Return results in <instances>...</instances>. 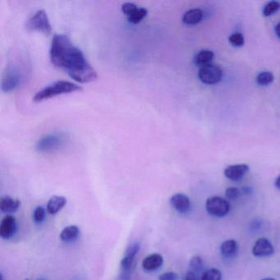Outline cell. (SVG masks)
I'll list each match as a JSON object with an SVG mask.
<instances>
[{
    "instance_id": "6da1fadb",
    "label": "cell",
    "mask_w": 280,
    "mask_h": 280,
    "mask_svg": "<svg viewBox=\"0 0 280 280\" xmlns=\"http://www.w3.org/2000/svg\"><path fill=\"white\" fill-rule=\"evenodd\" d=\"M49 54L52 63L64 70L75 81L86 83L97 79L96 71L86 60L81 49L72 44L67 35H54Z\"/></svg>"
},
{
    "instance_id": "7a4b0ae2",
    "label": "cell",
    "mask_w": 280,
    "mask_h": 280,
    "mask_svg": "<svg viewBox=\"0 0 280 280\" xmlns=\"http://www.w3.org/2000/svg\"><path fill=\"white\" fill-rule=\"evenodd\" d=\"M81 86L68 81H57L35 94L33 100L35 102L42 101L56 95L81 90Z\"/></svg>"
},
{
    "instance_id": "3957f363",
    "label": "cell",
    "mask_w": 280,
    "mask_h": 280,
    "mask_svg": "<svg viewBox=\"0 0 280 280\" xmlns=\"http://www.w3.org/2000/svg\"><path fill=\"white\" fill-rule=\"evenodd\" d=\"M230 203L227 199L220 197H209L206 202V210L211 216L217 218L225 217L230 211Z\"/></svg>"
},
{
    "instance_id": "277c9868",
    "label": "cell",
    "mask_w": 280,
    "mask_h": 280,
    "mask_svg": "<svg viewBox=\"0 0 280 280\" xmlns=\"http://www.w3.org/2000/svg\"><path fill=\"white\" fill-rule=\"evenodd\" d=\"M25 28L29 30H38L49 35L52 31L50 22L44 10H38L25 24Z\"/></svg>"
},
{
    "instance_id": "5b68a950",
    "label": "cell",
    "mask_w": 280,
    "mask_h": 280,
    "mask_svg": "<svg viewBox=\"0 0 280 280\" xmlns=\"http://www.w3.org/2000/svg\"><path fill=\"white\" fill-rule=\"evenodd\" d=\"M198 77L200 81L206 85H215L221 81L223 77V71L219 66L212 63L201 67Z\"/></svg>"
},
{
    "instance_id": "8992f818",
    "label": "cell",
    "mask_w": 280,
    "mask_h": 280,
    "mask_svg": "<svg viewBox=\"0 0 280 280\" xmlns=\"http://www.w3.org/2000/svg\"><path fill=\"white\" fill-rule=\"evenodd\" d=\"M16 232V219L12 215H7L0 224V236L2 239L8 240Z\"/></svg>"
},
{
    "instance_id": "52a82bcc",
    "label": "cell",
    "mask_w": 280,
    "mask_h": 280,
    "mask_svg": "<svg viewBox=\"0 0 280 280\" xmlns=\"http://www.w3.org/2000/svg\"><path fill=\"white\" fill-rule=\"evenodd\" d=\"M275 253V248L270 240L266 238H260L255 243L253 254L257 257H271Z\"/></svg>"
},
{
    "instance_id": "ba28073f",
    "label": "cell",
    "mask_w": 280,
    "mask_h": 280,
    "mask_svg": "<svg viewBox=\"0 0 280 280\" xmlns=\"http://www.w3.org/2000/svg\"><path fill=\"white\" fill-rule=\"evenodd\" d=\"M63 142V137L59 135L51 134L42 137L36 144V149L39 151H49L58 148Z\"/></svg>"
},
{
    "instance_id": "9c48e42d",
    "label": "cell",
    "mask_w": 280,
    "mask_h": 280,
    "mask_svg": "<svg viewBox=\"0 0 280 280\" xmlns=\"http://www.w3.org/2000/svg\"><path fill=\"white\" fill-rule=\"evenodd\" d=\"M170 204L178 213L187 214L191 210V201L188 196L183 193L174 194L170 198Z\"/></svg>"
},
{
    "instance_id": "30bf717a",
    "label": "cell",
    "mask_w": 280,
    "mask_h": 280,
    "mask_svg": "<svg viewBox=\"0 0 280 280\" xmlns=\"http://www.w3.org/2000/svg\"><path fill=\"white\" fill-rule=\"evenodd\" d=\"M249 171V166L245 164L234 165L228 166L225 169V176L229 180L238 182L243 179V177Z\"/></svg>"
},
{
    "instance_id": "8fae6325",
    "label": "cell",
    "mask_w": 280,
    "mask_h": 280,
    "mask_svg": "<svg viewBox=\"0 0 280 280\" xmlns=\"http://www.w3.org/2000/svg\"><path fill=\"white\" fill-rule=\"evenodd\" d=\"M163 263H164V258L162 256L155 253L145 257L142 261L141 266L144 271L151 272V271H157L158 269L162 267Z\"/></svg>"
},
{
    "instance_id": "7c38bea8",
    "label": "cell",
    "mask_w": 280,
    "mask_h": 280,
    "mask_svg": "<svg viewBox=\"0 0 280 280\" xmlns=\"http://www.w3.org/2000/svg\"><path fill=\"white\" fill-rule=\"evenodd\" d=\"M19 83L18 72L14 68H8L2 77V90L3 91H10L13 90Z\"/></svg>"
},
{
    "instance_id": "4fadbf2b",
    "label": "cell",
    "mask_w": 280,
    "mask_h": 280,
    "mask_svg": "<svg viewBox=\"0 0 280 280\" xmlns=\"http://www.w3.org/2000/svg\"><path fill=\"white\" fill-rule=\"evenodd\" d=\"M21 206V202L8 196H4L0 200V209L3 213L12 214L17 211Z\"/></svg>"
},
{
    "instance_id": "5bb4252c",
    "label": "cell",
    "mask_w": 280,
    "mask_h": 280,
    "mask_svg": "<svg viewBox=\"0 0 280 280\" xmlns=\"http://www.w3.org/2000/svg\"><path fill=\"white\" fill-rule=\"evenodd\" d=\"M67 199L62 196H53L47 203L46 210L50 215H56L66 206Z\"/></svg>"
},
{
    "instance_id": "9a60e30c",
    "label": "cell",
    "mask_w": 280,
    "mask_h": 280,
    "mask_svg": "<svg viewBox=\"0 0 280 280\" xmlns=\"http://www.w3.org/2000/svg\"><path fill=\"white\" fill-rule=\"evenodd\" d=\"M239 252V245L234 239L226 240L220 246V253L225 258H233Z\"/></svg>"
},
{
    "instance_id": "2e32d148",
    "label": "cell",
    "mask_w": 280,
    "mask_h": 280,
    "mask_svg": "<svg viewBox=\"0 0 280 280\" xmlns=\"http://www.w3.org/2000/svg\"><path fill=\"white\" fill-rule=\"evenodd\" d=\"M203 16V11L202 9L193 8L183 14V21L187 25H196L202 21Z\"/></svg>"
},
{
    "instance_id": "e0dca14e",
    "label": "cell",
    "mask_w": 280,
    "mask_h": 280,
    "mask_svg": "<svg viewBox=\"0 0 280 280\" xmlns=\"http://www.w3.org/2000/svg\"><path fill=\"white\" fill-rule=\"evenodd\" d=\"M80 233V229L76 225H69L61 232L60 239L65 243H72L78 239Z\"/></svg>"
},
{
    "instance_id": "ac0fdd59",
    "label": "cell",
    "mask_w": 280,
    "mask_h": 280,
    "mask_svg": "<svg viewBox=\"0 0 280 280\" xmlns=\"http://www.w3.org/2000/svg\"><path fill=\"white\" fill-rule=\"evenodd\" d=\"M214 57H215V53L213 51L204 49V50L200 51L199 53H197V55L195 56L194 63L197 66L203 67L205 65L211 63Z\"/></svg>"
},
{
    "instance_id": "d6986e66",
    "label": "cell",
    "mask_w": 280,
    "mask_h": 280,
    "mask_svg": "<svg viewBox=\"0 0 280 280\" xmlns=\"http://www.w3.org/2000/svg\"><path fill=\"white\" fill-rule=\"evenodd\" d=\"M147 15V10L145 7H137L134 12H132L127 16L128 21L132 23L137 24Z\"/></svg>"
},
{
    "instance_id": "ffe728a7",
    "label": "cell",
    "mask_w": 280,
    "mask_h": 280,
    "mask_svg": "<svg viewBox=\"0 0 280 280\" xmlns=\"http://www.w3.org/2000/svg\"><path fill=\"white\" fill-rule=\"evenodd\" d=\"M189 267H190V271L196 274L198 273L200 271H202L204 268V262L202 257L199 256H195L191 258L189 262Z\"/></svg>"
},
{
    "instance_id": "44dd1931",
    "label": "cell",
    "mask_w": 280,
    "mask_h": 280,
    "mask_svg": "<svg viewBox=\"0 0 280 280\" xmlns=\"http://www.w3.org/2000/svg\"><path fill=\"white\" fill-rule=\"evenodd\" d=\"M201 280H222V274L218 269H210L202 274Z\"/></svg>"
},
{
    "instance_id": "7402d4cb",
    "label": "cell",
    "mask_w": 280,
    "mask_h": 280,
    "mask_svg": "<svg viewBox=\"0 0 280 280\" xmlns=\"http://www.w3.org/2000/svg\"><path fill=\"white\" fill-rule=\"evenodd\" d=\"M280 9V2L278 1H271L267 3L263 8V15L266 16H270Z\"/></svg>"
},
{
    "instance_id": "603a6c76",
    "label": "cell",
    "mask_w": 280,
    "mask_h": 280,
    "mask_svg": "<svg viewBox=\"0 0 280 280\" xmlns=\"http://www.w3.org/2000/svg\"><path fill=\"white\" fill-rule=\"evenodd\" d=\"M274 75L271 72H262L257 77V83L260 86H267L273 82Z\"/></svg>"
},
{
    "instance_id": "cb8c5ba5",
    "label": "cell",
    "mask_w": 280,
    "mask_h": 280,
    "mask_svg": "<svg viewBox=\"0 0 280 280\" xmlns=\"http://www.w3.org/2000/svg\"><path fill=\"white\" fill-rule=\"evenodd\" d=\"M46 215V211L44 207L37 206L33 211V220L36 224H41L44 221V218Z\"/></svg>"
},
{
    "instance_id": "d4e9b609",
    "label": "cell",
    "mask_w": 280,
    "mask_h": 280,
    "mask_svg": "<svg viewBox=\"0 0 280 280\" xmlns=\"http://www.w3.org/2000/svg\"><path fill=\"white\" fill-rule=\"evenodd\" d=\"M229 41L234 46L241 47L244 44V37L241 33H234L229 37Z\"/></svg>"
},
{
    "instance_id": "484cf974",
    "label": "cell",
    "mask_w": 280,
    "mask_h": 280,
    "mask_svg": "<svg viewBox=\"0 0 280 280\" xmlns=\"http://www.w3.org/2000/svg\"><path fill=\"white\" fill-rule=\"evenodd\" d=\"M240 196H241V191L238 188L230 187L225 191V197L230 201H235V200L239 199Z\"/></svg>"
},
{
    "instance_id": "4316f807",
    "label": "cell",
    "mask_w": 280,
    "mask_h": 280,
    "mask_svg": "<svg viewBox=\"0 0 280 280\" xmlns=\"http://www.w3.org/2000/svg\"><path fill=\"white\" fill-rule=\"evenodd\" d=\"M137 5L135 3H132V2H124L123 5H122V11H123V13L126 14L127 16L130 15L132 12H134L135 10L137 8Z\"/></svg>"
},
{
    "instance_id": "83f0119b",
    "label": "cell",
    "mask_w": 280,
    "mask_h": 280,
    "mask_svg": "<svg viewBox=\"0 0 280 280\" xmlns=\"http://www.w3.org/2000/svg\"><path fill=\"white\" fill-rule=\"evenodd\" d=\"M178 276L175 272H172V271H169V272H165V273L160 275V277H159V280H178Z\"/></svg>"
},
{
    "instance_id": "f1b7e54d",
    "label": "cell",
    "mask_w": 280,
    "mask_h": 280,
    "mask_svg": "<svg viewBox=\"0 0 280 280\" xmlns=\"http://www.w3.org/2000/svg\"><path fill=\"white\" fill-rule=\"evenodd\" d=\"M262 227V221L259 220H253L251 225V229H253V231H257Z\"/></svg>"
},
{
    "instance_id": "f546056e",
    "label": "cell",
    "mask_w": 280,
    "mask_h": 280,
    "mask_svg": "<svg viewBox=\"0 0 280 280\" xmlns=\"http://www.w3.org/2000/svg\"><path fill=\"white\" fill-rule=\"evenodd\" d=\"M183 280H197V275L193 273L192 271H188V273L186 274L185 277Z\"/></svg>"
},
{
    "instance_id": "4dcf8cb0",
    "label": "cell",
    "mask_w": 280,
    "mask_h": 280,
    "mask_svg": "<svg viewBox=\"0 0 280 280\" xmlns=\"http://www.w3.org/2000/svg\"><path fill=\"white\" fill-rule=\"evenodd\" d=\"M275 30H276V35H278V37L280 39V21L276 25Z\"/></svg>"
},
{
    "instance_id": "1f68e13d",
    "label": "cell",
    "mask_w": 280,
    "mask_h": 280,
    "mask_svg": "<svg viewBox=\"0 0 280 280\" xmlns=\"http://www.w3.org/2000/svg\"><path fill=\"white\" fill-rule=\"evenodd\" d=\"M275 185H276V188H278L279 190H280V175L278 178H276Z\"/></svg>"
},
{
    "instance_id": "d6a6232c",
    "label": "cell",
    "mask_w": 280,
    "mask_h": 280,
    "mask_svg": "<svg viewBox=\"0 0 280 280\" xmlns=\"http://www.w3.org/2000/svg\"><path fill=\"white\" fill-rule=\"evenodd\" d=\"M275 280V279L273 278H266V279H263V280Z\"/></svg>"
},
{
    "instance_id": "836d02e7",
    "label": "cell",
    "mask_w": 280,
    "mask_h": 280,
    "mask_svg": "<svg viewBox=\"0 0 280 280\" xmlns=\"http://www.w3.org/2000/svg\"><path fill=\"white\" fill-rule=\"evenodd\" d=\"M0 280H3V277H2V274H1V279H0Z\"/></svg>"
},
{
    "instance_id": "e575fe53",
    "label": "cell",
    "mask_w": 280,
    "mask_h": 280,
    "mask_svg": "<svg viewBox=\"0 0 280 280\" xmlns=\"http://www.w3.org/2000/svg\"><path fill=\"white\" fill-rule=\"evenodd\" d=\"M44 280V279H39V280Z\"/></svg>"
},
{
    "instance_id": "d590c367",
    "label": "cell",
    "mask_w": 280,
    "mask_h": 280,
    "mask_svg": "<svg viewBox=\"0 0 280 280\" xmlns=\"http://www.w3.org/2000/svg\"></svg>"
}]
</instances>
